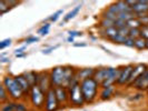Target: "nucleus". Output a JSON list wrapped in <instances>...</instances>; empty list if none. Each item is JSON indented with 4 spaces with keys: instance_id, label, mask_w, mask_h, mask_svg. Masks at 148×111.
Returning <instances> with one entry per match:
<instances>
[{
    "instance_id": "f257e3e1",
    "label": "nucleus",
    "mask_w": 148,
    "mask_h": 111,
    "mask_svg": "<svg viewBox=\"0 0 148 111\" xmlns=\"http://www.w3.org/2000/svg\"><path fill=\"white\" fill-rule=\"evenodd\" d=\"M80 89H82V96H84L86 104H92L99 97L100 83L97 81L94 77L88 78L86 80L80 81Z\"/></svg>"
},
{
    "instance_id": "f03ea898",
    "label": "nucleus",
    "mask_w": 148,
    "mask_h": 111,
    "mask_svg": "<svg viewBox=\"0 0 148 111\" xmlns=\"http://www.w3.org/2000/svg\"><path fill=\"white\" fill-rule=\"evenodd\" d=\"M1 83L3 84V87L6 88L7 92L9 93V97L12 101H21L23 100V91L21 90V88L18 86L17 81L15 80V76H5L2 78Z\"/></svg>"
},
{
    "instance_id": "7ed1b4c3",
    "label": "nucleus",
    "mask_w": 148,
    "mask_h": 111,
    "mask_svg": "<svg viewBox=\"0 0 148 111\" xmlns=\"http://www.w3.org/2000/svg\"><path fill=\"white\" fill-rule=\"evenodd\" d=\"M68 92H69V104L70 106L82 107L84 104H86L84 96H82V89H80V81L76 77L71 81L70 86L68 87Z\"/></svg>"
},
{
    "instance_id": "20e7f679",
    "label": "nucleus",
    "mask_w": 148,
    "mask_h": 111,
    "mask_svg": "<svg viewBox=\"0 0 148 111\" xmlns=\"http://www.w3.org/2000/svg\"><path fill=\"white\" fill-rule=\"evenodd\" d=\"M45 101H46V93L39 86H34L30 90L29 102L34 110L44 111L45 110Z\"/></svg>"
},
{
    "instance_id": "39448f33",
    "label": "nucleus",
    "mask_w": 148,
    "mask_h": 111,
    "mask_svg": "<svg viewBox=\"0 0 148 111\" xmlns=\"http://www.w3.org/2000/svg\"><path fill=\"white\" fill-rule=\"evenodd\" d=\"M52 88L64 87L65 83V66H56L49 71Z\"/></svg>"
},
{
    "instance_id": "423d86ee",
    "label": "nucleus",
    "mask_w": 148,
    "mask_h": 111,
    "mask_svg": "<svg viewBox=\"0 0 148 111\" xmlns=\"http://www.w3.org/2000/svg\"><path fill=\"white\" fill-rule=\"evenodd\" d=\"M134 68H135V65H132V63L130 65H127V66L120 67V72H119L118 79L116 81V86H118V87L125 86V87H127Z\"/></svg>"
},
{
    "instance_id": "0eeeda50",
    "label": "nucleus",
    "mask_w": 148,
    "mask_h": 111,
    "mask_svg": "<svg viewBox=\"0 0 148 111\" xmlns=\"http://www.w3.org/2000/svg\"><path fill=\"white\" fill-rule=\"evenodd\" d=\"M61 109L59 102L57 100V97L55 93L53 88H51L46 93V101H45V110L44 111H58Z\"/></svg>"
},
{
    "instance_id": "6e6552de",
    "label": "nucleus",
    "mask_w": 148,
    "mask_h": 111,
    "mask_svg": "<svg viewBox=\"0 0 148 111\" xmlns=\"http://www.w3.org/2000/svg\"><path fill=\"white\" fill-rule=\"evenodd\" d=\"M128 88L136 89L139 92H144V91H148V68L143 72V74L135 80V81L128 87Z\"/></svg>"
},
{
    "instance_id": "1a4fd4ad",
    "label": "nucleus",
    "mask_w": 148,
    "mask_h": 111,
    "mask_svg": "<svg viewBox=\"0 0 148 111\" xmlns=\"http://www.w3.org/2000/svg\"><path fill=\"white\" fill-rule=\"evenodd\" d=\"M119 72H120V67H118V68L108 67L107 77L104 80V82H101L100 88H107V87H110V86H115L117 79H118Z\"/></svg>"
},
{
    "instance_id": "9d476101",
    "label": "nucleus",
    "mask_w": 148,
    "mask_h": 111,
    "mask_svg": "<svg viewBox=\"0 0 148 111\" xmlns=\"http://www.w3.org/2000/svg\"><path fill=\"white\" fill-rule=\"evenodd\" d=\"M106 10H108L109 12L114 14L118 17V15L120 14H124V12H133L132 7L127 5L126 1H117V2H114L109 5L108 7L106 8Z\"/></svg>"
},
{
    "instance_id": "9b49d317",
    "label": "nucleus",
    "mask_w": 148,
    "mask_h": 111,
    "mask_svg": "<svg viewBox=\"0 0 148 111\" xmlns=\"http://www.w3.org/2000/svg\"><path fill=\"white\" fill-rule=\"evenodd\" d=\"M37 86H39V88L41 89L45 93H47V92L52 88L51 81H50V76H49V71L44 70V71H40V72H39V78H38Z\"/></svg>"
},
{
    "instance_id": "f8f14e48",
    "label": "nucleus",
    "mask_w": 148,
    "mask_h": 111,
    "mask_svg": "<svg viewBox=\"0 0 148 111\" xmlns=\"http://www.w3.org/2000/svg\"><path fill=\"white\" fill-rule=\"evenodd\" d=\"M55 93L57 97V100L59 102L61 108H65L67 104H69V92H68V88L66 87H55Z\"/></svg>"
},
{
    "instance_id": "ddd939ff",
    "label": "nucleus",
    "mask_w": 148,
    "mask_h": 111,
    "mask_svg": "<svg viewBox=\"0 0 148 111\" xmlns=\"http://www.w3.org/2000/svg\"><path fill=\"white\" fill-rule=\"evenodd\" d=\"M15 80L17 81V83H18V86L21 88V90L23 91V95H25V97H23V100H29V95H30V90H31V86L29 84V82L27 81V79L25 78V76L23 74H17V76H15Z\"/></svg>"
},
{
    "instance_id": "4468645a",
    "label": "nucleus",
    "mask_w": 148,
    "mask_h": 111,
    "mask_svg": "<svg viewBox=\"0 0 148 111\" xmlns=\"http://www.w3.org/2000/svg\"><path fill=\"white\" fill-rule=\"evenodd\" d=\"M132 10L136 17L148 14V0H136L132 6Z\"/></svg>"
},
{
    "instance_id": "2eb2a0df",
    "label": "nucleus",
    "mask_w": 148,
    "mask_h": 111,
    "mask_svg": "<svg viewBox=\"0 0 148 111\" xmlns=\"http://www.w3.org/2000/svg\"><path fill=\"white\" fill-rule=\"evenodd\" d=\"M95 70H96V68H80V69H77L76 78L79 81L86 80L88 78H92L94 74H95Z\"/></svg>"
},
{
    "instance_id": "dca6fc26",
    "label": "nucleus",
    "mask_w": 148,
    "mask_h": 111,
    "mask_svg": "<svg viewBox=\"0 0 148 111\" xmlns=\"http://www.w3.org/2000/svg\"><path fill=\"white\" fill-rule=\"evenodd\" d=\"M115 93H116L115 86H110V87H107V88H100L98 98L101 101H107V100H110L111 98L115 96Z\"/></svg>"
},
{
    "instance_id": "f3484780",
    "label": "nucleus",
    "mask_w": 148,
    "mask_h": 111,
    "mask_svg": "<svg viewBox=\"0 0 148 111\" xmlns=\"http://www.w3.org/2000/svg\"><path fill=\"white\" fill-rule=\"evenodd\" d=\"M148 68V66L146 63H138V65H135V68H134L133 72H132V76H130V79H129V82H128V84H127V88L133 83L139 76H140L146 69Z\"/></svg>"
},
{
    "instance_id": "a211bd4d",
    "label": "nucleus",
    "mask_w": 148,
    "mask_h": 111,
    "mask_svg": "<svg viewBox=\"0 0 148 111\" xmlns=\"http://www.w3.org/2000/svg\"><path fill=\"white\" fill-rule=\"evenodd\" d=\"M25 78L27 79V81L29 82V84L31 87L34 86H37L38 83V78H39V72L38 71H34V70H30V71H25L23 72Z\"/></svg>"
},
{
    "instance_id": "6ab92c4d",
    "label": "nucleus",
    "mask_w": 148,
    "mask_h": 111,
    "mask_svg": "<svg viewBox=\"0 0 148 111\" xmlns=\"http://www.w3.org/2000/svg\"><path fill=\"white\" fill-rule=\"evenodd\" d=\"M107 71H108V67L96 68L95 74H94V78L101 84V82H104V80L106 79V77H107Z\"/></svg>"
},
{
    "instance_id": "aec40b11",
    "label": "nucleus",
    "mask_w": 148,
    "mask_h": 111,
    "mask_svg": "<svg viewBox=\"0 0 148 111\" xmlns=\"http://www.w3.org/2000/svg\"><path fill=\"white\" fill-rule=\"evenodd\" d=\"M118 33V29L116 27H111L108 29H101L100 30V36H103L106 39H111L112 37H115L116 35Z\"/></svg>"
},
{
    "instance_id": "412c9836",
    "label": "nucleus",
    "mask_w": 148,
    "mask_h": 111,
    "mask_svg": "<svg viewBox=\"0 0 148 111\" xmlns=\"http://www.w3.org/2000/svg\"><path fill=\"white\" fill-rule=\"evenodd\" d=\"M80 9H82V5H78V6H76L75 8H73V9L64 17V22L69 21V20H71L73 18H75L76 16L78 15V12L80 11Z\"/></svg>"
},
{
    "instance_id": "4be33fe9",
    "label": "nucleus",
    "mask_w": 148,
    "mask_h": 111,
    "mask_svg": "<svg viewBox=\"0 0 148 111\" xmlns=\"http://www.w3.org/2000/svg\"><path fill=\"white\" fill-rule=\"evenodd\" d=\"M10 97H9V93L7 92L6 88L3 87V84L1 83L0 84V104H6L8 101H10Z\"/></svg>"
},
{
    "instance_id": "5701e85b",
    "label": "nucleus",
    "mask_w": 148,
    "mask_h": 111,
    "mask_svg": "<svg viewBox=\"0 0 148 111\" xmlns=\"http://www.w3.org/2000/svg\"><path fill=\"white\" fill-rule=\"evenodd\" d=\"M126 26L129 28V29H140L141 27V23L139 21V19L137 18V17H135L133 19H130L129 21H127Z\"/></svg>"
},
{
    "instance_id": "b1692460",
    "label": "nucleus",
    "mask_w": 148,
    "mask_h": 111,
    "mask_svg": "<svg viewBox=\"0 0 148 111\" xmlns=\"http://www.w3.org/2000/svg\"><path fill=\"white\" fill-rule=\"evenodd\" d=\"M99 27L101 29H108L111 27H115V21L114 20H109V19H104L101 18L99 21Z\"/></svg>"
},
{
    "instance_id": "393cba45",
    "label": "nucleus",
    "mask_w": 148,
    "mask_h": 111,
    "mask_svg": "<svg viewBox=\"0 0 148 111\" xmlns=\"http://www.w3.org/2000/svg\"><path fill=\"white\" fill-rule=\"evenodd\" d=\"M135 48L137 50H144V49H147V44H146V40L144 38H137L135 39Z\"/></svg>"
},
{
    "instance_id": "a878e982",
    "label": "nucleus",
    "mask_w": 148,
    "mask_h": 111,
    "mask_svg": "<svg viewBox=\"0 0 148 111\" xmlns=\"http://www.w3.org/2000/svg\"><path fill=\"white\" fill-rule=\"evenodd\" d=\"M15 101H12V100H10V101H8L6 104H1V111H15Z\"/></svg>"
},
{
    "instance_id": "bb28decb",
    "label": "nucleus",
    "mask_w": 148,
    "mask_h": 111,
    "mask_svg": "<svg viewBox=\"0 0 148 111\" xmlns=\"http://www.w3.org/2000/svg\"><path fill=\"white\" fill-rule=\"evenodd\" d=\"M11 8H12V7L10 6L9 1H5V0L0 1V15H3V14L8 12V11H9Z\"/></svg>"
},
{
    "instance_id": "cd10ccee",
    "label": "nucleus",
    "mask_w": 148,
    "mask_h": 111,
    "mask_svg": "<svg viewBox=\"0 0 148 111\" xmlns=\"http://www.w3.org/2000/svg\"><path fill=\"white\" fill-rule=\"evenodd\" d=\"M50 26H51V23H49V22H46L45 25H42L39 29H38V33L40 35V36H46V35H48L49 33V29H50Z\"/></svg>"
},
{
    "instance_id": "c85d7f7f",
    "label": "nucleus",
    "mask_w": 148,
    "mask_h": 111,
    "mask_svg": "<svg viewBox=\"0 0 148 111\" xmlns=\"http://www.w3.org/2000/svg\"><path fill=\"white\" fill-rule=\"evenodd\" d=\"M15 111H29L28 106L23 101H15Z\"/></svg>"
},
{
    "instance_id": "c756f323",
    "label": "nucleus",
    "mask_w": 148,
    "mask_h": 111,
    "mask_svg": "<svg viewBox=\"0 0 148 111\" xmlns=\"http://www.w3.org/2000/svg\"><path fill=\"white\" fill-rule=\"evenodd\" d=\"M127 37H124V36H121V35H119V33H117L115 37H112L111 39H109V41H111V42H114V44H124L125 42V40H126Z\"/></svg>"
},
{
    "instance_id": "7c9ffc66",
    "label": "nucleus",
    "mask_w": 148,
    "mask_h": 111,
    "mask_svg": "<svg viewBox=\"0 0 148 111\" xmlns=\"http://www.w3.org/2000/svg\"><path fill=\"white\" fill-rule=\"evenodd\" d=\"M128 37L132 39H137L140 37V29H129Z\"/></svg>"
},
{
    "instance_id": "2f4dec72",
    "label": "nucleus",
    "mask_w": 148,
    "mask_h": 111,
    "mask_svg": "<svg viewBox=\"0 0 148 111\" xmlns=\"http://www.w3.org/2000/svg\"><path fill=\"white\" fill-rule=\"evenodd\" d=\"M61 15H62V10H58V11H56L51 17H49V20H50V22H56L59 19V17Z\"/></svg>"
},
{
    "instance_id": "473e14b6",
    "label": "nucleus",
    "mask_w": 148,
    "mask_h": 111,
    "mask_svg": "<svg viewBox=\"0 0 148 111\" xmlns=\"http://www.w3.org/2000/svg\"><path fill=\"white\" fill-rule=\"evenodd\" d=\"M39 41V37H36V36H28V37L25 39V42L27 44H34V42H38Z\"/></svg>"
},
{
    "instance_id": "72a5a7b5",
    "label": "nucleus",
    "mask_w": 148,
    "mask_h": 111,
    "mask_svg": "<svg viewBox=\"0 0 148 111\" xmlns=\"http://www.w3.org/2000/svg\"><path fill=\"white\" fill-rule=\"evenodd\" d=\"M137 18L139 19V21H140L143 27H144V26H148V14H146V15L138 16Z\"/></svg>"
},
{
    "instance_id": "f704fd0d",
    "label": "nucleus",
    "mask_w": 148,
    "mask_h": 111,
    "mask_svg": "<svg viewBox=\"0 0 148 111\" xmlns=\"http://www.w3.org/2000/svg\"><path fill=\"white\" fill-rule=\"evenodd\" d=\"M140 38L148 40V26H144L140 28Z\"/></svg>"
},
{
    "instance_id": "c9c22d12",
    "label": "nucleus",
    "mask_w": 148,
    "mask_h": 111,
    "mask_svg": "<svg viewBox=\"0 0 148 111\" xmlns=\"http://www.w3.org/2000/svg\"><path fill=\"white\" fill-rule=\"evenodd\" d=\"M126 21H124V20H121V19H116L115 20V27L117 28V29H120V28H124V27H126Z\"/></svg>"
},
{
    "instance_id": "e433bc0d",
    "label": "nucleus",
    "mask_w": 148,
    "mask_h": 111,
    "mask_svg": "<svg viewBox=\"0 0 148 111\" xmlns=\"http://www.w3.org/2000/svg\"><path fill=\"white\" fill-rule=\"evenodd\" d=\"M123 44L126 46V47H129V48H135V39H132V38L127 37L126 40H125V42Z\"/></svg>"
},
{
    "instance_id": "4c0bfd02",
    "label": "nucleus",
    "mask_w": 148,
    "mask_h": 111,
    "mask_svg": "<svg viewBox=\"0 0 148 111\" xmlns=\"http://www.w3.org/2000/svg\"><path fill=\"white\" fill-rule=\"evenodd\" d=\"M11 44V39H5V40H2L1 42H0V49L1 50H3V49H6L7 47H9Z\"/></svg>"
},
{
    "instance_id": "58836bf2",
    "label": "nucleus",
    "mask_w": 148,
    "mask_h": 111,
    "mask_svg": "<svg viewBox=\"0 0 148 111\" xmlns=\"http://www.w3.org/2000/svg\"><path fill=\"white\" fill-rule=\"evenodd\" d=\"M68 33H69V37H73V38H75V37H82V31H76V30H70Z\"/></svg>"
},
{
    "instance_id": "ea45409f",
    "label": "nucleus",
    "mask_w": 148,
    "mask_h": 111,
    "mask_svg": "<svg viewBox=\"0 0 148 111\" xmlns=\"http://www.w3.org/2000/svg\"><path fill=\"white\" fill-rule=\"evenodd\" d=\"M58 48V46H55V47H50V48H48V49H44L42 50V54H49V53H51L55 49H57Z\"/></svg>"
},
{
    "instance_id": "a19ab883",
    "label": "nucleus",
    "mask_w": 148,
    "mask_h": 111,
    "mask_svg": "<svg viewBox=\"0 0 148 111\" xmlns=\"http://www.w3.org/2000/svg\"><path fill=\"white\" fill-rule=\"evenodd\" d=\"M25 50H26V46H22L20 48H18V49H16L15 51V54H19V53H25Z\"/></svg>"
},
{
    "instance_id": "79ce46f5",
    "label": "nucleus",
    "mask_w": 148,
    "mask_h": 111,
    "mask_svg": "<svg viewBox=\"0 0 148 111\" xmlns=\"http://www.w3.org/2000/svg\"><path fill=\"white\" fill-rule=\"evenodd\" d=\"M9 57H2V58H0V62L1 63H7V62H9Z\"/></svg>"
},
{
    "instance_id": "37998d69",
    "label": "nucleus",
    "mask_w": 148,
    "mask_h": 111,
    "mask_svg": "<svg viewBox=\"0 0 148 111\" xmlns=\"http://www.w3.org/2000/svg\"><path fill=\"white\" fill-rule=\"evenodd\" d=\"M75 47H87V44H85V42H80V44H74Z\"/></svg>"
},
{
    "instance_id": "c03bdc74",
    "label": "nucleus",
    "mask_w": 148,
    "mask_h": 111,
    "mask_svg": "<svg viewBox=\"0 0 148 111\" xmlns=\"http://www.w3.org/2000/svg\"><path fill=\"white\" fill-rule=\"evenodd\" d=\"M67 41H68V42H70V44H75V38H73V37H68V39H67Z\"/></svg>"
},
{
    "instance_id": "a18cd8bd",
    "label": "nucleus",
    "mask_w": 148,
    "mask_h": 111,
    "mask_svg": "<svg viewBox=\"0 0 148 111\" xmlns=\"http://www.w3.org/2000/svg\"><path fill=\"white\" fill-rule=\"evenodd\" d=\"M17 58H25L26 57V53H19V54H16Z\"/></svg>"
},
{
    "instance_id": "49530a36",
    "label": "nucleus",
    "mask_w": 148,
    "mask_h": 111,
    "mask_svg": "<svg viewBox=\"0 0 148 111\" xmlns=\"http://www.w3.org/2000/svg\"><path fill=\"white\" fill-rule=\"evenodd\" d=\"M146 44H147V50H148V40H146Z\"/></svg>"
}]
</instances>
